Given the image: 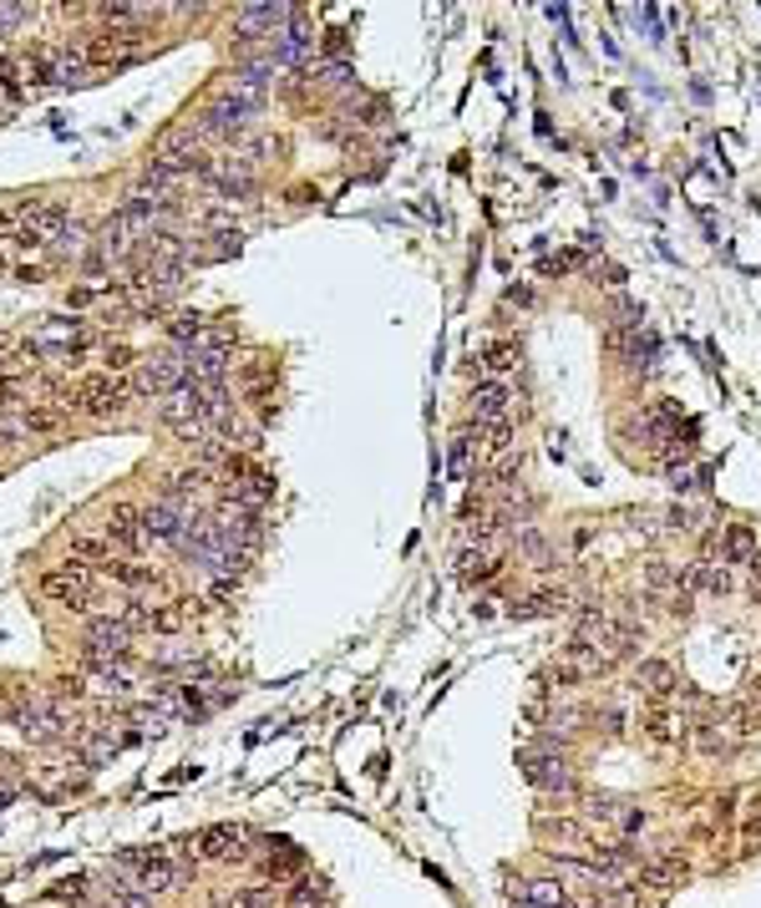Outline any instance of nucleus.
<instances>
[{"instance_id":"24","label":"nucleus","mask_w":761,"mask_h":908,"mask_svg":"<svg viewBox=\"0 0 761 908\" xmlns=\"http://www.w3.org/2000/svg\"><path fill=\"white\" fill-rule=\"evenodd\" d=\"M640 726H645L650 741H675V731H671V711H665V705L645 711V716H640Z\"/></svg>"},{"instance_id":"2","label":"nucleus","mask_w":761,"mask_h":908,"mask_svg":"<svg viewBox=\"0 0 761 908\" xmlns=\"http://www.w3.org/2000/svg\"><path fill=\"white\" fill-rule=\"evenodd\" d=\"M132 397H138L132 381H122V376H112V371H107V376H87V381L71 391L77 411H87V416H117Z\"/></svg>"},{"instance_id":"22","label":"nucleus","mask_w":761,"mask_h":908,"mask_svg":"<svg viewBox=\"0 0 761 908\" xmlns=\"http://www.w3.org/2000/svg\"><path fill=\"white\" fill-rule=\"evenodd\" d=\"M478 447H482V432H478V436L467 432V436H457V442H452V457H447L452 477H467V473H472V452H478Z\"/></svg>"},{"instance_id":"31","label":"nucleus","mask_w":761,"mask_h":908,"mask_svg":"<svg viewBox=\"0 0 761 908\" xmlns=\"http://www.w3.org/2000/svg\"><path fill=\"white\" fill-rule=\"evenodd\" d=\"M614 827H620V832H624V837H640V832H645V827H650V817H645V807H624V812H620V822H614Z\"/></svg>"},{"instance_id":"14","label":"nucleus","mask_w":761,"mask_h":908,"mask_svg":"<svg viewBox=\"0 0 761 908\" xmlns=\"http://www.w3.org/2000/svg\"><path fill=\"white\" fill-rule=\"evenodd\" d=\"M685 588H696V594H706V599H721V594H731V574H726V563H690L685 569Z\"/></svg>"},{"instance_id":"16","label":"nucleus","mask_w":761,"mask_h":908,"mask_svg":"<svg viewBox=\"0 0 761 908\" xmlns=\"http://www.w3.org/2000/svg\"><path fill=\"white\" fill-rule=\"evenodd\" d=\"M721 726L731 731V741H751V736H761V705H756V701H736V705H726Z\"/></svg>"},{"instance_id":"28","label":"nucleus","mask_w":761,"mask_h":908,"mask_svg":"<svg viewBox=\"0 0 761 908\" xmlns=\"http://www.w3.org/2000/svg\"><path fill=\"white\" fill-rule=\"evenodd\" d=\"M513 356H518V346H513V340H492V346L482 350V360H488V371H508V366H513Z\"/></svg>"},{"instance_id":"30","label":"nucleus","mask_w":761,"mask_h":908,"mask_svg":"<svg viewBox=\"0 0 761 908\" xmlns=\"http://www.w3.org/2000/svg\"><path fill=\"white\" fill-rule=\"evenodd\" d=\"M102 908H153V898H147V894H138V888H112Z\"/></svg>"},{"instance_id":"9","label":"nucleus","mask_w":761,"mask_h":908,"mask_svg":"<svg viewBox=\"0 0 761 908\" xmlns=\"http://www.w3.org/2000/svg\"><path fill=\"white\" fill-rule=\"evenodd\" d=\"M244 827H208L194 837V853L208 863H233V857H244Z\"/></svg>"},{"instance_id":"29","label":"nucleus","mask_w":761,"mask_h":908,"mask_svg":"<svg viewBox=\"0 0 761 908\" xmlns=\"http://www.w3.org/2000/svg\"><path fill=\"white\" fill-rule=\"evenodd\" d=\"M320 898H325V888H320V883H310V878L290 888V908H320Z\"/></svg>"},{"instance_id":"6","label":"nucleus","mask_w":761,"mask_h":908,"mask_svg":"<svg viewBox=\"0 0 761 908\" xmlns=\"http://www.w3.org/2000/svg\"><path fill=\"white\" fill-rule=\"evenodd\" d=\"M41 350H56V356H81L87 350V330H81L77 320H62V315H52V320H41V330L31 335Z\"/></svg>"},{"instance_id":"4","label":"nucleus","mask_w":761,"mask_h":908,"mask_svg":"<svg viewBox=\"0 0 761 908\" xmlns=\"http://www.w3.org/2000/svg\"><path fill=\"white\" fill-rule=\"evenodd\" d=\"M87 584H91V574H87V569H77V563H66V569H52L41 588H46V599H56L62 609H77V615H81V609H91V594H87Z\"/></svg>"},{"instance_id":"10","label":"nucleus","mask_w":761,"mask_h":908,"mask_svg":"<svg viewBox=\"0 0 761 908\" xmlns=\"http://www.w3.org/2000/svg\"><path fill=\"white\" fill-rule=\"evenodd\" d=\"M508 406H513V386H508L503 376H492V381H482L478 391H472V416H478L482 426L503 422Z\"/></svg>"},{"instance_id":"17","label":"nucleus","mask_w":761,"mask_h":908,"mask_svg":"<svg viewBox=\"0 0 761 908\" xmlns=\"http://www.w3.org/2000/svg\"><path fill=\"white\" fill-rule=\"evenodd\" d=\"M71 563L91 574V569H112L117 559H112V543H107V538H71Z\"/></svg>"},{"instance_id":"37","label":"nucleus","mask_w":761,"mask_h":908,"mask_svg":"<svg viewBox=\"0 0 761 908\" xmlns=\"http://www.w3.org/2000/svg\"><path fill=\"white\" fill-rule=\"evenodd\" d=\"M107 366H112V371H128V366H132V346H107Z\"/></svg>"},{"instance_id":"41","label":"nucleus","mask_w":761,"mask_h":908,"mask_svg":"<svg viewBox=\"0 0 761 908\" xmlns=\"http://www.w3.org/2000/svg\"><path fill=\"white\" fill-rule=\"evenodd\" d=\"M756 615H761V604H756Z\"/></svg>"},{"instance_id":"33","label":"nucleus","mask_w":761,"mask_h":908,"mask_svg":"<svg viewBox=\"0 0 761 908\" xmlns=\"http://www.w3.org/2000/svg\"><path fill=\"white\" fill-rule=\"evenodd\" d=\"M482 442H488L492 452H503L508 442H513V422H508V416H503V422H492L488 432H482Z\"/></svg>"},{"instance_id":"15","label":"nucleus","mask_w":761,"mask_h":908,"mask_svg":"<svg viewBox=\"0 0 761 908\" xmlns=\"http://www.w3.org/2000/svg\"><path fill=\"white\" fill-rule=\"evenodd\" d=\"M634 685H640L645 695H655V701H665V695L680 685V675H675L665 660H640V670H634Z\"/></svg>"},{"instance_id":"7","label":"nucleus","mask_w":761,"mask_h":908,"mask_svg":"<svg viewBox=\"0 0 761 908\" xmlns=\"http://www.w3.org/2000/svg\"><path fill=\"white\" fill-rule=\"evenodd\" d=\"M188 512H194V502H153V508L142 512V533L147 538H178L188 533Z\"/></svg>"},{"instance_id":"27","label":"nucleus","mask_w":761,"mask_h":908,"mask_svg":"<svg viewBox=\"0 0 761 908\" xmlns=\"http://www.w3.org/2000/svg\"><path fill=\"white\" fill-rule=\"evenodd\" d=\"M584 812H589L594 822H620L624 802H614V797H584Z\"/></svg>"},{"instance_id":"38","label":"nucleus","mask_w":761,"mask_h":908,"mask_svg":"<svg viewBox=\"0 0 761 908\" xmlns=\"http://www.w3.org/2000/svg\"><path fill=\"white\" fill-rule=\"evenodd\" d=\"M15 21H31V5H0V26H15Z\"/></svg>"},{"instance_id":"39","label":"nucleus","mask_w":761,"mask_h":908,"mask_svg":"<svg viewBox=\"0 0 761 908\" xmlns=\"http://www.w3.org/2000/svg\"><path fill=\"white\" fill-rule=\"evenodd\" d=\"M0 274H5V259H0Z\"/></svg>"},{"instance_id":"34","label":"nucleus","mask_w":761,"mask_h":908,"mask_svg":"<svg viewBox=\"0 0 761 908\" xmlns=\"http://www.w3.org/2000/svg\"><path fill=\"white\" fill-rule=\"evenodd\" d=\"M0 239H21V208H0Z\"/></svg>"},{"instance_id":"36","label":"nucleus","mask_w":761,"mask_h":908,"mask_svg":"<svg viewBox=\"0 0 761 908\" xmlns=\"http://www.w3.org/2000/svg\"><path fill=\"white\" fill-rule=\"evenodd\" d=\"M741 837H761V797H751V812L741 822Z\"/></svg>"},{"instance_id":"26","label":"nucleus","mask_w":761,"mask_h":908,"mask_svg":"<svg viewBox=\"0 0 761 908\" xmlns=\"http://www.w3.org/2000/svg\"><path fill=\"white\" fill-rule=\"evenodd\" d=\"M599 908H645V903H640V888L620 883V888H604V894H599Z\"/></svg>"},{"instance_id":"32","label":"nucleus","mask_w":761,"mask_h":908,"mask_svg":"<svg viewBox=\"0 0 761 908\" xmlns=\"http://www.w3.org/2000/svg\"><path fill=\"white\" fill-rule=\"evenodd\" d=\"M107 574H112L117 584H153V574H147V569H138V563H112Z\"/></svg>"},{"instance_id":"18","label":"nucleus","mask_w":761,"mask_h":908,"mask_svg":"<svg viewBox=\"0 0 761 908\" xmlns=\"http://www.w3.org/2000/svg\"><path fill=\"white\" fill-rule=\"evenodd\" d=\"M21 731L36 736V741H52V736H62V731H66V716H62V711H46V705H36V711L26 705V711H21Z\"/></svg>"},{"instance_id":"25","label":"nucleus","mask_w":761,"mask_h":908,"mask_svg":"<svg viewBox=\"0 0 761 908\" xmlns=\"http://www.w3.org/2000/svg\"><path fill=\"white\" fill-rule=\"evenodd\" d=\"M168 492H173V498H198V492H208V473H198V467H194V473L173 477Z\"/></svg>"},{"instance_id":"21","label":"nucleus","mask_w":761,"mask_h":908,"mask_svg":"<svg viewBox=\"0 0 761 908\" xmlns=\"http://www.w3.org/2000/svg\"><path fill=\"white\" fill-rule=\"evenodd\" d=\"M640 878H645L650 888H675V883L685 878V863H680V857H660V863H650Z\"/></svg>"},{"instance_id":"5","label":"nucleus","mask_w":761,"mask_h":908,"mask_svg":"<svg viewBox=\"0 0 761 908\" xmlns=\"http://www.w3.org/2000/svg\"><path fill=\"white\" fill-rule=\"evenodd\" d=\"M706 553H710V563L721 559V563H751L756 559V533H751L747 523H726L716 538H706Z\"/></svg>"},{"instance_id":"13","label":"nucleus","mask_w":761,"mask_h":908,"mask_svg":"<svg viewBox=\"0 0 761 908\" xmlns=\"http://www.w3.org/2000/svg\"><path fill=\"white\" fill-rule=\"evenodd\" d=\"M284 15H290L284 5H239V11H233V21H239V36L254 41V36H274Z\"/></svg>"},{"instance_id":"12","label":"nucleus","mask_w":761,"mask_h":908,"mask_svg":"<svg viewBox=\"0 0 761 908\" xmlns=\"http://www.w3.org/2000/svg\"><path fill=\"white\" fill-rule=\"evenodd\" d=\"M204 178L214 183V193L233 198V193H249V183H254V167H249L244 158H219V163H208Z\"/></svg>"},{"instance_id":"35","label":"nucleus","mask_w":761,"mask_h":908,"mask_svg":"<svg viewBox=\"0 0 761 908\" xmlns=\"http://www.w3.org/2000/svg\"><path fill=\"white\" fill-rule=\"evenodd\" d=\"M594 726H604V736H624V711H599Z\"/></svg>"},{"instance_id":"3","label":"nucleus","mask_w":761,"mask_h":908,"mask_svg":"<svg viewBox=\"0 0 761 908\" xmlns=\"http://www.w3.org/2000/svg\"><path fill=\"white\" fill-rule=\"evenodd\" d=\"M259 102H264V97H259V91H249V87L224 91V97H214V102H208L204 128H208V132H224V138H233V132L244 128V122H254Z\"/></svg>"},{"instance_id":"20","label":"nucleus","mask_w":761,"mask_h":908,"mask_svg":"<svg viewBox=\"0 0 761 908\" xmlns=\"http://www.w3.org/2000/svg\"><path fill=\"white\" fill-rule=\"evenodd\" d=\"M168 330H173V340H178V350H188V346H198V335H204V315H198V310L168 315Z\"/></svg>"},{"instance_id":"11","label":"nucleus","mask_w":761,"mask_h":908,"mask_svg":"<svg viewBox=\"0 0 761 908\" xmlns=\"http://www.w3.org/2000/svg\"><path fill=\"white\" fill-rule=\"evenodd\" d=\"M142 538H147V533H142V512L128 508V502H117V508L107 512V543L122 549V553H138Z\"/></svg>"},{"instance_id":"40","label":"nucleus","mask_w":761,"mask_h":908,"mask_svg":"<svg viewBox=\"0 0 761 908\" xmlns=\"http://www.w3.org/2000/svg\"><path fill=\"white\" fill-rule=\"evenodd\" d=\"M564 908H579V903H564Z\"/></svg>"},{"instance_id":"23","label":"nucleus","mask_w":761,"mask_h":908,"mask_svg":"<svg viewBox=\"0 0 761 908\" xmlns=\"http://www.w3.org/2000/svg\"><path fill=\"white\" fill-rule=\"evenodd\" d=\"M62 426V411L52 406H26L21 411V432H56Z\"/></svg>"},{"instance_id":"8","label":"nucleus","mask_w":761,"mask_h":908,"mask_svg":"<svg viewBox=\"0 0 761 908\" xmlns=\"http://www.w3.org/2000/svg\"><path fill=\"white\" fill-rule=\"evenodd\" d=\"M128 645H132V635H128L122 619H97V625L87 629V655L97 660V665H102V660H122Z\"/></svg>"},{"instance_id":"1","label":"nucleus","mask_w":761,"mask_h":908,"mask_svg":"<svg viewBox=\"0 0 761 908\" xmlns=\"http://www.w3.org/2000/svg\"><path fill=\"white\" fill-rule=\"evenodd\" d=\"M173 883H178V863H173L168 847H132V853L117 857V878L112 888H138V894H168Z\"/></svg>"},{"instance_id":"19","label":"nucleus","mask_w":761,"mask_h":908,"mask_svg":"<svg viewBox=\"0 0 761 908\" xmlns=\"http://www.w3.org/2000/svg\"><path fill=\"white\" fill-rule=\"evenodd\" d=\"M518 894L528 898L533 908H564L568 903V894H564V883L558 878H533V883H523Z\"/></svg>"}]
</instances>
